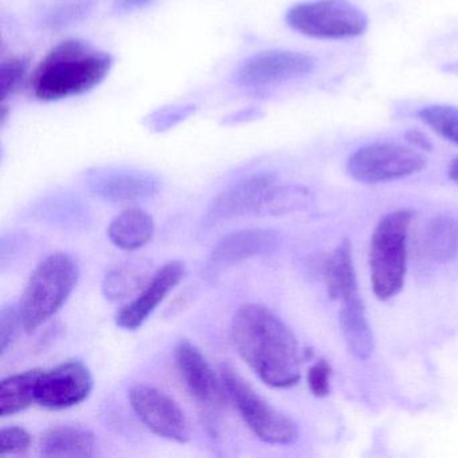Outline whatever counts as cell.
Listing matches in <instances>:
<instances>
[{
	"label": "cell",
	"mask_w": 458,
	"mask_h": 458,
	"mask_svg": "<svg viewBox=\"0 0 458 458\" xmlns=\"http://www.w3.org/2000/svg\"><path fill=\"white\" fill-rule=\"evenodd\" d=\"M44 369H34L12 375L0 383V415L18 414L36 402L37 382Z\"/></svg>",
	"instance_id": "cell-21"
},
{
	"label": "cell",
	"mask_w": 458,
	"mask_h": 458,
	"mask_svg": "<svg viewBox=\"0 0 458 458\" xmlns=\"http://www.w3.org/2000/svg\"><path fill=\"white\" fill-rule=\"evenodd\" d=\"M425 165V155L411 146L382 141L356 149L348 157L347 171L356 182L377 184L414 175Z\"/></svg>",
	"instance_id": "cell-7"
},
{
	"label": "cell",
	"mask_w": 458,
	"mask_h": 458,
	"mask_svg": "<svg viewBox=\"0 0 458 458\" xmlns=\"http://www.w3.org/2000/svg\"><path fill=\"white\" fill-rule=\"evenodd\" d=\"M286 23L310 38L345 39L361 36L369 18L350 0H312L286 13Z\"/></svg>",
	"instance_id": "cell-6"
},
{
	"label": "cell",
	"mask_w": 458,
	"mask_h": 458,
	"mask_svg": "<svg viewBox=\"0 0 458 458\" xmlns=\"http://www.w3.org/2000/svg\"><path fill=\"white\" fill-rule=\"evenodd\" d=\"M420 243L428 259L437 262L450 261L458 250V222L452 216H434L426 225Z\"/></svg>",
	"instance_id": "cell-20"
},
{
	"label": "cell",
	"mask_w": 458,
	"mask_h": 458,
	"mask_svg": "<svg viewBox=\"0 0 458 458\" xmlns=\"http://www.w3.org/2000/svg\"><path fill=\"white\" fill-rule=\"evenodd\" d=\"M154 218L141 208H128L112 219L108 237L114 246L125 251H135L146 246L154 237Z\"/></svg>",
	"instance_id": "cell-18"
},
{
	"label": "cell",
	"mask_w": 458,
	"mask_h": 458,
	"mask_svg": "<svg viewBox=\"0 0 458 458\" xmlns=\"http://www.w3.org/2000/svg\"><path fill=\"white\" fill-rule=\"evenodd\" d=\"M151 277L148 267L141 262L120 265L106 273L103 281L104 296L111 301H122L141 291Z\"/></svg>",
	"instance_id": "cell-22"
},
{
	"label": "cell",
	"mask_w": 458,
	"mask_h": 458,
	"mask_svg": "<svg viewBox=\"0 0 458 458\" xmlns=\"http://www.w3.org/2000/svg\"><path fill=\"white\" fill-rule=\"evenodd\" d=\"M31 436L20 426H9L0 430V455L20 454L30 447Z\"/></svg>",
	"instance_id": "cell-26"
},
{
	"label": "cell",
	"mask_w": 458,
	"mask_h": 458,
	"mask_svg": "<svg viewBox=\"0 0 458 458\" xmlns=\"http://www.w3.org/2000/svg\"><path fill=\"white\" fill-rule=\"evenodd\" d=\"M39 452L44 457H93L96 453L95 436L87 428L55 426L42 434Z\"/></svg>",
	"instance_id": "cell-17"
},
{
	"label": "cell",
	"mask_w": 458,
	"mask_h": 458,
	"mask_svg": "<svg viewBox=\"0 0 458 458\" xmlns=\"http://www.w3.org/2000/svg\"><path fill=\"white\" fill-rule=\"evenodd\" d=\"M20 327L23 328L20 307L7 305V307L2 308V312H0V351H2V355H4L12 347L18 331H20Z\"/></svg>",
	"instance_id": "cell-25"
},
{
	"label": "cell",
	"mask_w": 458,
	"mask_h": 458,
	"mask_svg": "<svg viewBox=\"0 0 458 458\" xmlns=\"http://www.w3.org/2000/svg\"><path fill=\"white\" fill-rule=\"evenodd\" d=\"M327 291L334 300H343L351 294L358 293L355 267H353L351 242L343 241L324 267Z\"/></svg>",
	"instance_id": "cell-19"
},
{
	"label": "cell",
	"mask_w": 458,
	"mask_h": 458,
	"mask_svg": "<svg viewBox=\"0 0 458 458\" xmlns=\"http://www.w3.org/2000/svg\"><path fill=\"white\" fill-rule=\"evenodd\" d=\"M404 138H406L407 143L411 147H415V148L422 149V151H431V149H433V144H431L430 139H428L425 133L420 132V131H407Z\"/></svg>",
	"instance_id": "cell-30"
},
{
	"label": "cell",
	"mask_w": 458,
	"mask_h": 458,
	"mask_svg": "<svg viewBox=\"0 0 458 458\" xmlns=\"http://www.w3.org/2000/svg\"><path fill=\"white\" fill-rule=\"evenodd\" d=\"M111 55L82 39H66L47 55L34 72V95L58 101L84 95L100 85L112 69Z\"/></svg>",
	"instance_id": "cell-2"
},
{
	"label": "cell",
	"mask_w": 458,
	"mask_h": 458,
	"mask_svg": "<svg viewBox=\"0 0 458 458\" xmlns=\"http://www.w3.org/2000/svg\"><path fill=\"white\" fill-rule=\"evenodd\" d=\"M160 190V183L149 174L124 171L101 178L96 191L104 199L114 203H132L148 199Z\"/></svg>",
	"instance_id": "cell-16"
},
{
	"label": "cell",
	"mask_w": 458,
	"mask_h": 458,
	"mask_svg": "<svg viewBox=\"0 0 458 458\" xmlns=\"http://www.w3.org/2000/svg\"><path fill=\"white\" fill-rule=\"evenodd\" d=\"M447 175L453 182L458 183V157L450 162L449 168H447Z\"/></svg>",
	"instance_id": "cell-32"
},
{
	"label": "cell",
	"mask_w": 458,
	"mask_h": 458,
	"mask_svg": "<svg viewBox=\"0 0 458 458\" xmlns=\"http://www.w3.org/2000/svg\"><path fill=\"white\" fill-rule=\"evenodd\" d=\"M278 237L275 232L265 229L241 230L219 241L211 253L213 267H229L253 257L275 250Z\"/></svg>",
	"instance_id": "cell-14"
},
{
	"label": "cell",
	"mask_w": 458,
	"mask_h": 458,
	"mask_svg": "<svg viewBox=\"0 0 458 458\" xmlns=\"http://www.w3.org/2000/svg\"><path fill=\"white\" fill-rule=\"evenodd\" d=\"M418 117L437 135L458 144V106H426L418 112Z\"/></svg>",
	"instance_id": "cell-23"
},
{
	"label": "cell",
	"mask_w": 458,
	"mask_h": 458,
	"mask_svg": "<svg viewBox=\"0 0 458 458\" xmlns=\"http://www.w3.org/2000/svg\"><path fill=\"white\" fill-rule=\"evenodd\" d=\"M152 0H114V10L117 14H127L148 6Z\"/></svg>",
	"instance_id": "cell-31"
},
{
	"label": "cell",
	"mask_w": 458,
	"mask_h": 458,
	"mask_svg": "<svg viewBox=\"0 0 458 458\" xmlns=\"http://www.w3.org/2000/svg\"><path fill=\"white\" fill-rule=\"evenodd\" d=\"M128 399L139 420L157 436L179 444L191 438V428L183 410L159 388L148 385L133 386Z\"/></svg>",
	"instance_id": "cell-8"
},
{
	"label": "cell",
	"mask_w": 458,
	"mask_h": 458,
	"mask_svg": "<svg viewBox=\"0 0 458 458\" xmlns=\"http://www.w3.org/2000/svg\"><path fill=\"white\" fill-rule=\"evenodd\" d=\"M221 377L227 396L257 438L270 445H291L297 441V423L270 406L232 366H222Z\"/></svg>",
	"instance_id": "cell-5"
},
{
	"label": "cell",
	"mask_w": 458,
	"mask_h": 458,
	"mask_svg": "<svg viewBox=\"0 0 458 458\" xmlns=\"http://www.w3.org/2000/svg\"><path fill=\"white\" fill-rule=\"evenodd\" d=\"M277 178L270 173H257L235 182L221 192L210 208L216 219H233L265 210L278 189Z\"/></svg>",
	"instance_id": "cell-12"
},
{
	"label": "cell",
	"mask_w": 458,
	"mask_h": 458,
	"mask_svg": "<svg viewBox=\"0 0 458 458\" xmlns=\"http://www.w3.org/2000/svg\"><path fill=\"white\" fill-rule=\"evenodd\" d=\"M89 13V7L84 4H65L57 7L47 14V25L52 29L66 28L84 20Z\"/></svg>",
	"instance_id": "cell-27"
},
{
	"label": "cell",
	"mask_w": 458,
	"mask_h": 458,
	"mask_svg": "<svg viewBox=\"0 0 458 458\" xmlns=\"http://www.w3.org/2000/svg\"><path fill=\"white\" fill-rule=\"evenodd\" d=\"M93 377L80 360H68L49 371H42L36 388V402L49 410L77 406L89 396Z\"/></svg>",
	"instance_id": "cell-10"
},
{
	"label": "cell",
	"mask_w": 458,
	"mask_h": 458,
	"mask_svg": "<svg viewBox=\"0 0 458 458\" xmlns=\"http://www.w3.org/2000/svg\"><path fill=\"white\" fill-rule=\"evenodd\" d=\"M339 321L348 350L355 358L364 360L374 352V334L367 318L360 294L355 293L340 300Z\"/></svg>",
	"instance_id": "cell-15"
},
{
	"label": "cell",
	"mask_w": 458,
	"mask_h": 458,
	"mask_svg": "<svg viewBox=\"0 0 458 458\" xmlns=\"http://www.w3.org/2000/svg\"><path fill=\"white\" fill-rule=\"evenodd\" d=\"M184 275L186 267L182 261L174 259L163 265L152 275L140 293L117 312L114 318L116 326L125 331H136L140 328L147 318L162 304L163 300L183 280Z\"/></svg>",
	"instance_id": "cell-13"
},
{
	"label": "cell",
	"mask_w": 458,
	"mask_h": 458,
	"mask_svg": "<svg viewBox=\"0 0 458 458\" xmlns=\"http://www.w3.org/2000/svg\"><path fill=\"white\" fill-rule=\"evenodd\" d=\"M316 68L315 58L291 50H267L246 60L237 72L241 87L267 88L308 76Z\"/></svg>",
	"instance_id": "cell-9"
},
{
	"label": "cell",
	"mask_w": 458,
	"mask_h": 458,
	"mask_svg": "<svg viewBox=\"0 0 458 458\" xmlns=\"http://www.w3.org/2000/svg\"><path fill=\"white\" fill-rule=\"evenodd\" d=\"M80 278L76 259L66 253H53L31 273L21 297V318L28 334L47 323L68 301Z\"/></svg>",
	"instance_id": "cell-3"
},
{
	"label": "cell",
	"mask_w": 458,
	"mask_h": 458,
	"mask_svg": "<svg viewBox=\"0 0 458 458\" xmlns=\"http://www.w3.org/2000/svg\"><path fill=\"white\" fill-rule=\"evenodd\" d=\"M174 358L179 377L190 395L202 409L218 411L225 404L226 388L199 348L184 340L176 345Z\"/></svg>",
	"instance_id": "cell-11"
},
{
	"label": "cell",
	"mask_w": 458,
	"mask_h": 458,
	"mask_svg": "<svg viewBox=\"0 0 458 458\" xmlns=\"http://www.w3.org/2000/svg\"><path fill=\"white\" fill-rule=\"evenodd\" d=\"M195 111V106H174V108L162 109L152 114V127L157 131H165L181 123Z\"/></svg>",
	"instance_id": "cell-29"
},
{
	"label": "cell",
	"mask_w": 458,
	"mask_h": 458,
	"mask_svg": "<svg viewBox=\"0 0 458 458\" xmlns=\"http://www.w3.org/2000/svg\"><path fill=\"white\" fill-rule=\"evenodd\" d=\"M412 214L409 210L391 211L375 227L369 249V273L377 299H393L404 285L407 237Z\"/></svg>",
	"instance_id": "cell-4"
},
{
	"label": "cell",
	"mask_w": 458,
	"mask_h": 458,
	"mask_svg": "<svg viewBox=\"0 0 458 458\" xmlns=\"http://www.w3.org/2000/svg\"><path fill=\"white\" fill-rule=\"evenodd\" d=\"M331 366L326 360L316 361L307 375L310 393L318 398L328 395L331 391Z\"/></svg>",
	"instance_id": "cell-28"
},
{
	"label": "cell",
	"mask_w": 458,
	"mask_h": 458,
	"mask_svg": "<svg viewBox=\"0 0 458 458\" xmlns=\"http://www.w3.org/2000/svg\"><path fill=\"white\" fill-rule=\"evenodd\" d=\"M29 72V60L13 57L4 60L0 66V98L6 101L22 88Z\"/></svg>",
	"instance_id": "cell-24"
},
{
	"label": "cell",
	"mask_w": 458,
	"mask_h": 458,
	"mask_svg": "<svg viewBox=\"0 0 458 458\" xmlns=\"http://www.w3.org/2000/svg\"><path fill=\"white\" fill-rule=\"evenodd\" d=\"M232 337L241 358L257 377L275 388H288L301 377L296 336L269 308L243 305L232 321Z\"/></svg>",
	"instance_id": "cell-1"
}]
</instances>
